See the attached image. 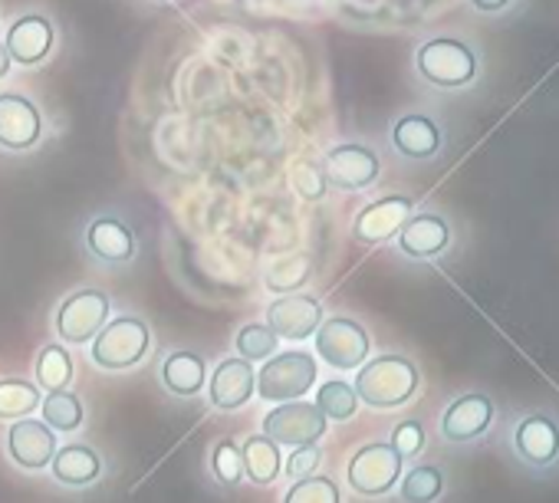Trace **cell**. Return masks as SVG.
Returning a JSON list of instances; mask_svg holds the SVG:
<instances>
[{
  "mask_svg": "<svg viewBox=\"0 0 559 503\" xmlns=\"http://www.w3.org/2000/svg\"><path fill=\"white\" fill-rule=\"evenodd\" d=\"M356 398L369 408H399L418 392V369L405 356H379L356 372Z\"/></svg>",
  "mask_w": 559,
  "mask_h": 503,
  "instance_id": "1",
  "label": "cell"
},
{
  "mask_svg": "<svg viewBox=\"0 0 559 503\" xmlns=\"http://www.w3.org/2000/svg\"><path fill=\"white\" fill-rule=\"evenodd\" d=\"M415 70L438 89H461L477 80V53L454 37L425 40L415 53Z\"/></svg>",
  "mask_w": 559,
  "mask_h": 503,
  "instance_id": "2",
  "label": "cell"
},
{
  "mask_svg": "<svg viewBox=\"0 0 559 503\" xmlns=\"http://www.w3.org/2000/svg\"><path fill=\"white\" fill-rule=\"evenodd\" d=\"M148 346H152V333H148L145 320L116 316L99 330V336L90 346V356L106 372H126V369H132V366H139L145 359Z\"/></svg>",
  "mask_w": 559,
  "mask_h": 503,
  "instance_id": "3",
  "label": "cell"
},
{
  "mask_svg": "<svg viewBox=\"0 0 559 503\" xmlns=\"http://www.w3.org/2000/svg\"><path fill=\"white\" fill-rule=\"evenodd\" d=\"M317 362L310 352H280L270 356V362H263V369L257 372V395L263 402H300L313 385H317Z\"/></svg>",
  "mask_w": 559,
  "mask_h": 503,
  "instance_id": "4",
  "label": "cell"
},
{
  "mask_svg": "<svg viewBox=\"0 0 559 503\" xmlns=\"http://www.w3.org/2000/svg\"><path fill=\"white\" fill-rule=\"evenodd\" d=\"M402 467H405V460L395 454V447L389 441H372L353 454L346 480L362 496H385L399 483Z\"/></svg>",
  "mask_w": 559,
  "mask_h": 503,
  "instance_id": "5",
  "label": "cell"
},
{
  "mask_svg": "<svg viewBox=\"0 0 559 503\" xmlns=\"http://www.w3.org/2000/svg\"><path fill=\"white\" fill-rule=\"evenodd\" d=\"M109 310H112V303L103 290H93V287L76 290L57 310V336L73 346L93 343L99 336V330L109 323Z\"/></svg>",
  "mask_w": 559,
  "mask_h": 503,
  "instance_id": "6",
  "label": "cell"
},
{
  "mask_svg": "<svg viewBox=\"0 0 559 503\" xmlns=\"http://www.w3.org/2000/svg\"><path fill=\"white\" fill-rule=\"evenodd\" d=\"M326 415L310 405V402H284L263 418V434L273 444H287V447H307L317 444L326 434Z\"/></svg>",
  "mask_w": 559,
  "mask_h": 503,
  "instance_id": "7",
  "label": "cell"
},
{
  "mask_svg": "<svg viewBox=\"0 0 559 503\" xmlns=\"http://www.w3.org/2000/svg\"><path fill=\"white\" fill-rule=\"evenodd\" d=\"M317 336V352L326 366L340 369V372H353L369 359V333L362 330V323L349 320V316H333L326 323H320Z\"/></svg>",
  "mask_w": 559,
  "mask_h": 503,
  "instance_id": "8",
  "label": "cell"
},
{
  "mask_svg": "<svg viewBox=\"0 0 559 503\" xmlns=\"http://www.w3.org/2000/svg\"><path fill=\"white\" fill-rule=\"evenodd\" d=\"M323 323V303L307 294H290L280 297L266 307V326L273 330L276 339H290L300 343L313 336Z\"/></svg>",
  "mask_w": 559,
  "mask_h": 503,
  "instance_id": "9",
  "label": "cell"
},
{
  "mask_svg": "<svg viewBox=\"0 0 559 503\" xmlns=\"http://www.w3.org/2000/svg\"><path fill=\"white\" fill-rule=\"evenodd\" d=\"M44 135L40 109L21 93H0V145L8 152H31Z\"/></svg>",
  "mask_w": 559,
  "mask_h": 503,
  "instance_id": "10",
  "label": "cell"
},
{
  "mask_svg": "<svg viewBox=\"0 0 559 503\" xmlns=\"http://www.w3.org/2000/svg\"><path fill=\"white\" fill-rule=\"evenodd\" d=\"M323 171H326L330 184H336L343 191H362L379 181V155L366 145L346 142V145H336L333 152H326Z\"/></svg>",
  "mask_w": 559,
  "mask_h": 503,
  "instance_id": "11",
  "label": "cell"
},
{
  "mask_svg": "<svg viewBox=\"0 0 559 503\" xmlns=\"http://www.w3.org/2000/svg\"><path fill=\"white\" fill-rule=\"evenodd\" d=\"M412 197L405 194H385L372 204H366L359 214H356V224H353V233L356 240L362 243H382V240H392L399 237V230L412 220Z\"/></svg>",
  "mask_w": 559,
  "mask_h": 503,
  "instance_id": "12",
  "label": "cell"
},
{
  "mask_svg": "<svg viewBox=\"0 0 559 503\" xmlns=\"http://www.w3.org/2000/svg\"><path fill=\"white\" fill-rule=\"evenodd\" d=\"M8 454L24 470H44L57 454V434L44 421L21 418L8 431Z\"/></svg>",
  "mask_w": 559,
  "mask_h": 503,
  "instance_id": "13",
  "label": "cell"
},
{
  "mask_svg": "<svg viewBox=\"0 0 559 503\" xmlns=\"http://www.w3.org/2000/svg\"><path fill=\"white\" fill-rule=\"evenodd\" d=\"M253 392H257V372H253V366L247 362V359H224L217 369H214V375H211V382H207V398H211V405L214 408H221V411H237V408H243L250 398H253Z\"/></svg>",
  "mask_w": 559,
  "mask_h": 503,
  "instance_id": "14",
  "label": "cell"
},
{
  "mask_svg": "<svg viewBox=\"0 0 559 503\" xmlns=\"http://www.w3.org/2000/svg\"><path fill=\"white\" fill-rule=\"evenodd\" d=\"M513 451L530 467H549L559 457V424L549 415H526L513 428Z\"/></svg>",
  "mask_w": 559,
  "mask_h": 503,
  "instance_id": "15",
  "label": "cell"
},
{
  "mask_svg": "<svg viewBox=\"0 0 559 503\" xmlns=\"http://www.w3.org/2000/svg\"><path fill=\"white\" fill-rule=\"evenodd\" d=\"M490 421H493V402L487 395H480V392H471V395L454 398L444 408V415H441V434L448 441L464 444V441L480 438L490 428Z\"/></svg>",
  "mask_w": 559,
  "mask_h": 503,
  "instance_id": "16",
  "label": "cell"
},
{
  "mask_svg": "<svg viewBox=\"0 0 559 503\" xmlns=\"http://www.w3.org/2000/svg\"><path fill=\"white\" fill-rule=\"evenodd\" d=\"M451 243V227L441 214H412V220L399 230V250L412 261H431L444 254Z\"/></svg>",
  "mask_w": 559,
  "mask_h": 503,
  "instance_id": "17",
  "label": "cell"
},
{
  "mask_svg": "<svg viewBox=\"0 0 559 503\" xmlns=\"http://www.w3.org/2000/svg\"><path fill=\"white\" fill-rule=\"evenodd\" d=\"M4 47H8L11 60H17L24 67H37L53 50V27H50V21L37 17V14H27V17L11 24Z\"/></svg>",
  "mask_w": 559,
  "mask_h": 503,
  "instance_id": "18",
  "label": "cell"
},
{
  "mask_svg": "<svg viewBox=\"0 0 559 503\" xmlns=\"http://www.w3.org/2000/svg\"><path fill=\"white\" fill-rule=\"evenodd\" d=\"M392 145L399 155L412 158V161H425V158H435L438 148H441V129L431 116H421V112H412V116H402L395 125H392Z\"/></svg>",
  "mask_w": 559,
  "mask_h": 503,
  "instance_id": "19",
  "label": "cell"
},
{
  "mask_svg": "<svg viewBox=\"0 0 559 503\" xmlns=\"http://www.w3.org/2000/svg\"><path fill=\"white\" fill-rule=\"evenodd\" d=\"M86 247L106 264H129L135 258V237L116 217H96L86 227Z\"/></svg>",
  "mask_w": 559,
  "mask_h": 503,
  "instance_id": "20",
  "label": "cell"
},
{
  "mask_svg": "<svg viewBox=\"0 0 559 503\" xmlns=\"http://www.w3.org/2000/svg\"><path fill=\"white\" fill-rule=\"evenodd\" d=\"M204 382H207V366L191 349H175L162 362V385L178 398H194L204 388Z\"/></svg>",
  "mask_w": 559,
  "mask_h": 503,
  "instance_id": "21",
  "label": "cell"
},
{
  "mask_svg": "<svg viewBox=\"0 0 559 503\" xmlns=\"http://www.w3.org/2000/svg\"><path fill=\"white\" fill-rule=\"evenodd\" d=\"M50 470L60 483L67 487H86L93 480H99L103 474V457L90 447V444H63L53 460Z\"/></svg>",
  "mask_w": 559,
  "mask_h": 503,
  "instance_id": "22",
  "label": "cell"
},
{
  "mask_svg": "<svg viewBox=\"0 0 559 503\" xmlns=\"http://www.w3.org/2000/svg\"><path fill=\"white\" fill-rule=\"evenodd\" d=\"M240 460H243V477H250L257 487H270L280 474H284V460H280V444H273L266 434L243 438Z\"/></svg>",
  "mask_w": 559,
  "mask_h": 503,
  "instance_id": "23",
  "label": "cell"
},
{
  "mask_svg": "<svg viewBox=\"0 0 559 503\" xmlns=\"http://www.w3.org/2000/svg\"><path fill=\"white\" fill-rule=\"evenodd\" d=\"M44 395L27 379H0V421H21L40 408Z\"/></svg>",
  "mask_w": 559,
  "mask_h": 503,
  "instance_id": "24",
  "label": "cell"
},
{
  "mask_svg": "<svg viewBox=\"0 0 559 503\" xmlns=\"http://www.w3.org/2000/svg\"><path fill=\"white\" fill-rule=\"evenodd\" d=\"M34 372H37V388L67 392L70 382H73V356L60 343H50V346L40 349Z\"/></svg>",
  "mask_w": 559,
  "mask_h": 503,
  "instance_id": "25",
  "label": "cell"
},
{
  "mask_svg": "<svg viewBox=\"0 0 559 503\" xmlns=\"http://www.w3.org/2000/svg\"><path fill=\"white\" fill-rule=\"evenodd\" d=\"M40 411H44V424L57 434H73L83 428V402L73 395V392H50L44 402H40Z\"/></svg>",
  "mask_w": 559,
  "mask_h": 503,
  "instance_id": "26",
  "label": "cell"
},
{
  "mask_svg": "<svg viewBox=\"0 0 559 503\" xmlns=\"http://www.w3.org/2000/svg\"><path fill=\"white\" fill-rule=\"evenodd\" d=\"M399 490L405 503H435L444 493V474L435 464H418L402 477Z\"/></svg>",
  "mask_w": 559,
  "mask_h": 503,
  "instance_id": "27",
  "label": "cell"
},
{
  "mask_svg": "<svg viewBox=\"0 0 559 503\" xmlns=\"http://www.w3.org/2000/svg\"><path fill=\"white\" fill-rule=\"evenodd\" d=\"M307 277H310V261L307 258H300V254H294V258H276L270 267H266V274H263V280H266V290H273V294H294V290H300L304 284H307Z\"/></svg>",
  "mask_w": 559,
  "mask_h": 503,
  "instance_id": "28",
  "label": "cell"
},
{
  "mask_svg": "<svg viewBox=\"0 0 559 503\" xmlns=\"http://www.w3.org/2000/svg\"><path fill=\"white\" fill-rule=\"evenodd\" d=\"M317 408L326 415V421H349L359 408V398H356V388L343 379H330L320 385V395H317Z\"/></svg>",
  "mask_w": 559,
  "mask_h": 503,
  "instance_id": "29",
  "label": "cell"
},
{
  "mask_svg": "<svg viewBox=\"0 0 559 503\" xmlns=\"http://www.w3.org/2000/svg\"><path fill=\"white\" fill-rule=\"evenodd\" d=\"M284 503H343V493H340V483L333 477L313 474L307 480H294Z\"/></svg>",
  "mask_w": 559,
  "mask_h": 503,
  "instance_id": "30",
  "label": "cell"
},
{
  "mask_svg": "<svg viewBox=\"0 0 559 503\" xmlns=\"http://www.w3.org/2000/svg\"><path fill=\"white\" fill-rule=\"evenodd\" d=\"M234 346L240 352V359L257 362V359H270L276 356V336L266 323H250L234 336Z\"/></svg>",
  "mask_w": 559,
  "mask_h": 503,
  "instance_id": "31",
  "label": "cell"
},
{
  "mask_svg": "<svg viewBox=\"0 0 559 503\" xmlns=\"http://www.w3.org/2000/svg\"><path fill=\"white\" fill-rule=\"evenodd\" d=\"M290 184H294V191L304 197V201H320L323 194H326V171H323V165L320 161H313V158H297L294 161V168H290Z\"/></svg>",
  "mask_w": 559,
  "mask_h": 503,
  "instance_id": "32",
  "label": "cell"
},
{
  "mask_svg": "<svg viewBox=\"0 0 559 503\" xmlns=\"http://www.w3.org/2000/svg\"><path fill=\"white\" fill-rule=\"evenodd\" d=\"M211 474L221 487H237L243 477V460H240V447L234 441H217L214 454H211Z\"/></svg>",
  "mask_w": 559,
  "mask_h": 503,
  "instance_id": "33",
  "label": "cell"
},
{
  "mask_svg": "<svg viewBox=\"0 0 559 503\" xmlns=\"http://www.w3.org/2000/svg\"><path fill=\"white\" fill-rule=\"evenodd\" d=\"M389 444L395 447V454H399L402 460L418 457L421 447H425V428H421V421H402V424H395Z\"/></svg>",
  "mask_w": 559,
  "mask_h": 503,
  "instance_id": "34",
  "label": "cell"
},
{
  "mask_svg": "<svg viewBox=\"0 0 559 503\" xmlns=\"http://www.w3.org/2000/svg\"><path fill=\"white\" fill-rule=\"evenodd\" d=\"M320 464H323V451H320V444L294 447V454H290V457H287V464H284V474H287L290 480H307V477H313V474L320 470Z\"/></svg>",
  "mask_w": 559,
  "mask_h": 503,
  "instance_id": "35",
  "label": "cell"
},
{
  "mask_svg": "<svg viewBox=\"0 0 559 503\" xmlns=\"http://www.w3.org/2000/svg\"><path fill=\"white\" fill-rule=\"evenodd\" d=\"M513 4V0H471V8L480 11V14H500Z\"/></svg>",
  "mask_w": 559,
  "mask_h": 503,
  "instance_id": "36",
  "label": "cell"
},
{
  "mask_svg": "<svg viewBox=\"0 0 559 503\" xmlns=\"http://www.w3.org/2000/svg\"><path fill=\"white\" fill-rule=\"evenodd\" d=\"M11 73V57H8V47H4V40H0V80H4Z\"/></svg>",
  "mask_w": 559,
  "mask_h": 503,
  "instance_id": "37",
  "label": "cell"
},
{
  "mask_svg": "<svg viewBox=\"0 0 559 503\" xmlns=\"http://www.w3.org/2000/svg\"><path fill=\"white\" fill-rule=\"evenodd\" d=\"M158 4H168V0H158Z\"/></svg>",
  "mask_w": 559,
  "mask_h": 503,
  "instance_id": "38",
  "label": "cell"
}]
</instances>
